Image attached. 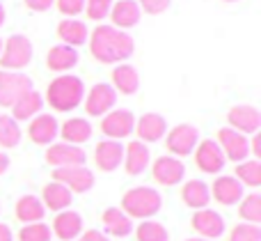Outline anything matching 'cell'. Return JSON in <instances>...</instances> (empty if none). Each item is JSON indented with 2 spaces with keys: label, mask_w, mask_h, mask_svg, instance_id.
<instances>
[{
  "label": "cell",
  "mask_w": 261,
  "mask_h": 241,
  "mask_svg": "<svg viewBox=\"0 0 261 241\" xmlns=\"http://www.w3.org/2000/svg\"><path fill=\"white\" fill-rule=\"evenodd\" d=\"M110 7H113V0H85V12L94 21H101V18L108 16Z\"/></svg>",
  "instance_id": "cell-38"
},
{
  "label": "cell",
  "mask_w": 261,
  "mask_h": 241,
  "mask_svg": "<svg viewBox=\"0 0 261 241\" xmlns=\"http://www.w3.org/2000/svg\"><path fill=\"white\" fill-rule=\"evenodd\" d=\"M25 5L32 9V12H46L55 5V0H25Z\"/></svg>",
  "instance_id": "cell-41"
},
{
  "label": "cell",
  "mask_w": 261,
  "mask_h": 241,
  "mask_svg": "<svg viewBox=\"0 0 261 241\" xmlns=\"http://www.w3.org/2000/svg\"><path fill=\"white\" fill-rule=\"evenodd\" d=\"M135 133L140 142H158L161 138H165L167 122L158 113H144L140 119H135Z\"/></svg>",
  "instance_id": "cell-20"
},
{
  "label": "cell",
  "mask_w": 261,
  "mask_h": 241,
  "mask_svg": "<svg viewBox=\"0 0 261 241\" xmlns=\"http://www.w3.org/2000/svg\"><path fill=\"white\" fill-rule=\"evenodd\" d=\"M190 225H193V230L202 239L216 241L218 237H222V234H225V219H222L216 209H208V207H206V209H197V211H195L193 219H190Z\"/></svg>",
  "instance_id": "cell-13"
},
{
  "label": "cell",
  "mask_w": 261,
  "mask_h": 241,
  "mask_svg": "<svg viewBox=\"0 0 261 241\" xmlns=\"http://www.w3.org/2000/svg\"><path fill=\"white\" fill-rule=\"evenodd\" d=\"M103 225H106V230L117 239H124L133 232V221H130L119 207H108V209L103 211Z\"/></svg>",
  "instance_id": "cell-30"
},
{
  "label": "cell",
  "mask_w": 261,
  "mask_h": 241,
  "mask_svg": "<svg viewBox=\"0 0 261 241\" xmlns=\"http://www.w3.org/2000/svg\"><path fill=\"white\" fill-rule=\"evenodd\" d=\"M41 108H44V99H41V94L37 90H30L12 106V117L16 119V122L32 119L41 113Z\"/></svg>",
  "instance_id": "cell-28"
},
{
  "label": "cell",
  "mask_w": 261,
  "mask_h": 241,
  "mask_svg": "<svg viewBox=\"0 0 261 241\" xmlns=\"http://www.w3.org/2000/svg\"><path fill=\"white\" fill-rule=\"evenodd\" d=\"M225 154H222L220 145L216 140H202L195 147V163L202 173L206 175H218L222 168H225Z\"/></svg>",
  "instance_id": "cell-12"
},
{
  "label": "cell",
  "mask_w": 261,
  "mask_h": 241,
  "mask_svg": "<svg viewBox=\"0 0 261 241\" xmlns=\"http://www.w3.org/2000/svg\"><path fill=\"white\" fill-rule=\"evenodd\" d=\"M151 175L158 184H163V186H176V184H181L186 177V165H184V161L176 159V156L165 154V156H158V159L153 161Z\"/></svg>",
  "instance_id": "cell-11"
},
{
  "label": "cell",
  "mask_w": 261,
  "mask_h": 241,
  "mask_svg": "<svg viewBox=\"0 0 261 241\" xmlns=\"http://www.w3.org/2000/svg\"><path fill=\"white\" fill-rule=\"evenodd\" d=\"M90 51L94 55V60H99L101 64H115L124 62L133 55L135 41L128 32L117 30L113 26H96L94 32L90 37Z\"/></svg>",
  "instance_id": "cell-1"
},
{
  "label": "cell",
  "mask_w": 261,
  "mask_h": 241,
  "mask_svg": "<svg viewBox=\"0 0 261 241\" xmlns=\"http://www.w3.org/2000/svg\"><path fill=\"white\" fill-rule=\"evenodd\" d=\"M181 200L190 207V209H206L208 202H211V191H208V184L202 179H190L184 184L181 188Z\"/></svg>",
  "instance_id": "cell-24"
},
{
  "label": "cell",
  "mask_w": 261,
  "mask_h": 241,
  "mask_svg": "<svg viewBox=\"0 0 261 241\" xmlns=\"http://www.w3.org/2000/svg\"><path fill=\"white\" fill-rule=\"evenodd\" d=\"M46 161L55 168H69V165H85L87 154L83 147L69 145V142H53L46 150Z\"/></svg>",
  "instance_id": "cell-14"
},
{
  "label": "cell",
  "mask_w": 261,
  "mask_h": 241,
  "mask_svg": "<svg viewBox=\"0 0 261 241\" xmlns=\"http://www.w3.org/2000/svg\"><path fill=\"white\" fill-rule=\"evenodd\" d=\"M55 5L64 16H78L85 9V0H55Z\"/></svg>",
  "instance_id": "cell-40"
},
{
  "label": "cell",
  "mask_w": 261,
  "mask_h": 241,
  "mask_svg": "<svg viewBox=\"0 0 261 241\" xmlns=\"http://www.w3.org/2000/svg\"><path fill=\"white\" fill-rule=\"evenodd\" d=\"M140 14H142V9L138 7L135 0H119L110 7V18L115 23L113 28L126 32V28H133L140 23Z\"/></svg>",
  "instance_id": "cell-22"
},
{
  "label": "cell",
  "mask_w": 261,
  "mask_h": 241,
  "mask_svg": "<svg viewBox=\"0 0 261 241\" xmlns=\"http://www.w3.org/2000/svg\"><path fill=\"white\" fill-rule=\"evenodd\" d=\"M53 182L67 186L71 193H87L94 186V173L85 165H69V168H55Z\"/></svg>",
  "instance_id": "cell-7"
},
{
  "label": "cell",
  "mask_w": 261,
  "mask_h": 241,
  "mask_svg": "<svg viewBox=\"0 0 261 241\" xmlns=\"http://www.w3.org/2000/svg\"><path fill=\"white\" fill-rule=\"evenodd\" d=\"M30 90H32L30 76L0 69V106H3V108H12V106Z\"/></svg>",
  "instance_id": "cell-5"
},
{
  "label": "cell",
  "mask_w": 261,
  "mask_h": 241,
  "mask_svg": "<svg viewBox=\"0 0 261 241\" xmlns=\"http://www.w3.org/2000/svg\"><path fill=\"white\" fill-rule=\"evenodd\" d=\"M21 142V129L12 115H0V147L12 150Z\"/></svg>",
  "instance_id": "cell-32"
},
{
  "label": "cell",
  "mask_w": 261,
  "mask_h": 241,
  "mask_svg": "<svg viewBox=\"0 0 261 241\" xmlns=\"http://www.w3.org/2000/svg\"><path fill=\"white\" fill-rule=\"evenodd\" d=\"M28 136L35 145H53L55 138L60 136V124L55 119V115L39 113L37 117H32L30 127H28Z\"/></svg>",
  "instance_id": "cell-15"
},
{
  "label": "cell",
  "mask_w": 261,
  "mask_h": 241,
  "mask_svg": "<svg viewBox=\"0 0 261 241\" xmlns=\"http://www.w3.org/2000/svg\"><path fill=\"white\" fill-rule=\"evenodd\" d=\"M60 136H62V142L81 147L83 142H87L92 138V124L83 117H71L60 127Z\"/></svg>",
  "instance_id": "cell-27"
},
{
  "label": "cell",
  "mask_w": 261,
  "mask_h": 241,
  "mask_svg": "<svg viewBox=\"0 0 261 241\" xmlns=\"http://www.w3.org/2000/svg\"><path fill=\"white\" fill-rule=\"evenodd\" d=\"M227 119H229V129L243 133V136L257 133L261 129V113L254 106H248V104L234 106V108L229 110V115H227Z\"/></svg>",
  "instance_id": "cell-17"
},
{
  "label": "cell",
  "mask_w": 261,
  "mask_h": 241,
  "mask_svg": "<svg viewBox=\"0 0 261 241\" xmlns=\"http://www.w3.org/2000/svg\"><path fill=\"white\" fill-rule=\"evenodd\" d=\"M83 99H85V83L76 74H62L53 78L46 90V104L60 113L76 110L83 104Z\"/></svg>",
  "instance_id": "cell-2"
},
{
  "label": "cell",
  "mask_w": 261,
  "mask_h": 241,
  "mask_svg": "<svg viewBox=\"0 0 261 241\" xmlns=\"http://www.w3.org/2000/svg\"><path fill=\"white\" fill-rule=\"evenodd\" d=\"M5 18H7V14H5V7H3V5H0V28H3Z\"/></svg>",
  "instance_id": "cell-46"
},
{
  "label": "cell",
  "mask_w": 261,
  "mask_h": 241,
  "mask_svg": "<svg viewBox=\"0 0 261 241\" xmlns=\"http://www.w3.org/2000/svg\"><path fill=\"white\" fill-rule=\"evenodd\" d=\"M0 241H14V234H12V228L5 223H0Z\"/></svg>",
  "instance_id": "cell-44"
},
{
  "label": "cell",
  "mask_w": 261,
  "mask_h": 241,
  "mask_svg": "<svg viewBox=\"0 0 261 241\" xmlns=\"http://www.w3.org/2000/svg\"><path fill=\"white\" fill-rule=\"evenodd\" d=\"M218 145H220L225 159L234 161V163H243L250 156V140L243 136V133L234 131V129H225L222 127L218 131Z\"/></svg>",
  "instance_id": "cell-9"
},
{
  "label": "cell",
  "mask_w": 261,
  "mask_h": 241,
  "mask_svg": "<svg viewBox=\"0 0 261 241\" xmlns=\"http://www.w3.org/2000/svg\"><path fill=\"white\" fill-rule=\"evenodd\" d=\"M83 104H85V110L90 117H103L117 104V92L110 83H96V85H92L90 92H85Z\"/></svg>",
  "instance_id": "cell-6"
},
{
  "label": "cell",
  "mask_w": 261,
  "mask_h": 241,
  "mask_svg": "<svg viewBox=\"0 0 261 241\" xmlns=\"http://www.w3.org/2000/svg\"><path fill=\"white\" fill-rule=\"evenodd\" d=\"M186 241H211V239H202V237H195V239H186Z\"/></svg>",
  "instance_id": "cell-47"
},
{
  "label": "cell",
  "mask_w": 261,
  "mask_h": 241,
  "mask_svg": "<svg viewBox=\"0 0 261 241\" xmlns=\"http://www.w3.org/2000/svg\"><path fill=\"white\" fill-rule=\"evenodd\" d=\"M250 154H254L257 156V161H259V156H261V133H252V140H250Z\"/></svg>",
  "instance_id": "cell-43"
},
{
  "label": "cell",
  "mask_w": 261,
  "mask_h": 241,
  "mask_svg": "<svg viewBox=\"0 0 261 241\" xmlns=\"http://www.w3.org/2000/svg\"><path fill=\"white\" fill-rule=\"evenodd\" d=\"M239 216L245 223H252V225L261 223V196L259 193L243 196V200H241V205H239Z\"/></svg>",
  "instance_id": "cell-35"
},
{
  "label": "cell",
  "mask_w": 261,
  "mask_h": 241,
  "mask_svg": "<svg viewBox=\"0 0 261 241\" xmlns=\"http://www.w3.org/2000/svg\"><path fill=\"white\" fill-rule=\"evenodd\" d=\"M50 239H53L50 225H46L44 221L23 225L21 232H18V241H50Z\"/></svg>",
  "instance_id": "cell-36"
},
{
  "label": "cell",
  "mask_w": 261,
  "mask_h": 241,
  "mask_svg": "<svg viewBox=\"0 0 261 241\" xmlns=\"http://www.w3.org/2000/svg\"><path fill=\"white\" fill-rule=\"evenodd\" d=\"M163 207V198L156 188L151 186H135L130 191L124 193L122 198V207L119 209L128 216L130 221L140 219V221H149L151 216H156Z\"/></svg>",
  "instance_id": "cell-3"
},
{
  "label": "cell",
  "mask_w": 261,
  "mask_h": 241,
  "mask_svg": "<svg viewBox=\"0 0 261 241\" xmlns=\"http://www.w3.org/2000/svg\"><path fill=\"white\" fill-rule=\"evenodd\" d=\"M135 239L138 241H170V232L158 221H142L135 228Z\"/></svg>",
  "instance_id": "cell-34"
},
{
  "label": "cell",
  "mask_w": 261,
  "mask_h": 241,
  "mask_svg": "<svg viewBox=\"0 0 261 241\" xmlns=\"http://www.w3.org/2000/svg\"><path fill=\"white\" fill-rule=\"evenodd\" d=\"M58 37L62 39V44L76 49V46H83L87 41L90 30H87V26L83 21H78V18H64L58 26Z\"/></svg>",
  "instance_id": "cell-26"
},
{
  "label": "cell",
  "mask_w": 261,
  "mask_h": 241,
  "mask_svg": "<svg viewBox=\"0 0 261 241\" xmlns=\"http://www.w3.org/2000/svg\"><path fill=\"white\" fill-rule=\"evenodd\" d=\"M0 53H3V39H0Z\"/></svg>",
  "instance_id": "cell-48"
},
{
  "label": "cell",
  "mask_w": 261,
  "mask_h": 241,
  "mask_svg": "<svg viewBox=\"0 0 261 241\" xmlns=\"http://www.w3.org/2000/svg\"><path fill=\"white\" fill-rule=\"evenodd\" d=\"M78 60H81V55H78L76 49H71V46L67 44H58L53 46V49L48 51V55H46V64H48L50 71H71L73 67L78 64Z\"/></svg>",
  "instance_id": "cell-23"
},
{
  "label": "cell",
  "mask_w": 261,
  "mask_h": 241,
  "mask_svg": "<svg viewBox=\"0 0 261 241\" xmlns=\"http://www.w3.org/2000/svg\"><path fill=\"white\" fill-rule=\"evenodd\" d=\"M44 214H46V207L41 202V198L37 196H21L16 200V219L21 223H39L44 221Z\"/></svg>",
  "instance_id": "cell-29"
},
{
  "label": "cell",
  "mask_w": 261,
  "mask_h": 241,
  "mask_svg": "<svg viewBox=\"0 0 261 241\" xmlns=\"http://www.w3.org/2000/svg\"><path fill=\"white\" fill-rule=\"evenodd\" d=\"M138 3V7L140 9H144L147 14H163V12H167L170 9V3L172 0H135Z\"/></svg>",
  "instance_id": "cell-39"
},
{
  "label": "cell",
  "mask_w": 261,
  "mask_h": 241,
  "mask_svg": "<svg viewBox=\"0 0 261 241\" xmlns=\"http://www.w3.org/2000/svg\"><path fill=\"white\" fill-rule=\"evenodd\" d=\"M50 232L60 241H73L83 234V216L73 209H64L55 216Z\"/></svg>",
  "instance_id": "cell-19"
},
{
  "label": "cell",
  "mask_w": 261,
  "mask_h": 241,
  "mask_svg": "<svg viewBox=\"0 0 261 241\" xmlns=\"http://www.w3.org/2000/svg\"><path fill=\"white\" fill-rule=\"evenodd\" d=\"M76 241H110V239L106 237L103 232H99V230H87V232H83Z\"/></svg>",
  "instance_id": "cell-42"
},
{
  "label": "cell",
  "mask_w": 261,
  "mask_h": 241,
  "mask_svg": "<svg viewBox=\"0 0 261 241\" xmlns=\"http://www.w3.org/2000/svg\"><path fill=\"white\" fill-rule=\"evenodd\" d=\"M94 161H96V165H99V170L113 173V170H117L119 165L124 163V145L119 140H108V138L96 142Z\"/></svg>",
  "instance_id": "cell-18"
},
{
  "label": "cell",
  "mask_w": 261,
  "mask_h": 241,
  "mask_svg": "<svg viewBox=\"0 0 261 241\" xmlns=\"http://www.w3.org/2000/svg\"><path fill=\"white\" fill-rule=\"evenodd\" d=\"M113 87L122 94H135L140 87V74L133 64H117L113 71Z\"/></svg>",
  "instance_id": "cell-31"
},
{
  "label": "cell",
  "mask_w": 261,
  "mask_h": 241,
  "mask_svg": "<svg viewBox=\"0 0 261 241\" xmlns=\"http://www.w3.org/2000/svg\"><path fill=\"white\" fill-rule=\"evenodd\" d=\"M9 163H12V161H9V156L5 154V152H0V175H5L9 170Z\"/></svg>",
  "instance_id": "cell-45"
},
{
  "label": "cell",
  "mask_w": 261,
  "mask_h": 241,
  "mask_svg": "<svg viewBox=\"0 0 261 241\" xmlns=\"http://www.w3.org/2000/svg\"><path fill=\"white\" fill-rule=\"evenodd\" d=\"M225 3H236V0H225Z\"/></svg>",
  "instance_id": "cell-49"
},
{
  "label": "cell",
  "mask_w": 261,
  "mask_h": 241,
  "mask_svg": "<svg viewBox=\"0 0 261 241\" xmlns=\"http://www.w3.org/2000/svg\"><path fill=\"white\" fill-rule=\"evenodd\" d=\"M167 142V150H170V156H188L195 152L199 142V131L193 127V124H176L165 138Z\"/></svg>",
  "instance_id": "cell-8"
},
{
  "label": "cell",
  "mask_w": 261,
  "mask_h": 241,
  "mask_svg": "<svg viewBox=\"0 0 261 241\" xmlns=\"http://www.w3.org/2000/svg\"><path fill=\"white\" fill-rule=\"evenodd\" d=\"M41 202H44L46 209L58 211V214H60V211H64V209H69V207H71L73 193L69 191L67 186H62V184L50 182V184H46V186H44V193H41Z\"/></svg>",
  "instance_id": "cell-25"
},
{
  "label": "cell",
  "mask_w": 261,
  "mask_h": 241,
  "mask_svg": "<svg viewBox=\"0 0 261 241\" xmlns=\"http://www.w3.org/2000/svg\"><path fill=\"white\" fill-rule=\"evenodd\" d=\"M149 161H151V154H149V147L144 142L133 140L124 147V168L130 177L142 175L149 168Z\"/></svg>",
  "instance_id": "cell-21"
},
{
  "label": "cell",
  "mask_w": 261,
  "mask_h": 241,
  "mask_svg": "<svg viewBox=\"0 0 261 241\" xmlns=\"http://www.w3.org/2000/svg\"><path fill=\"white\" fill-rule=\"evenodd\" d=\"M133 129H135V115L126 108L110 110L101 119V131H103V136L108 140H122V138L133 133Z\"/></svg>",
  "instance_id": "cell-10"
},
{
  "label": "cell",
  "mask_w": 261,
  "mask_h": 241,
  "mask_svg": "<svg viewBox=\"0 0 261 241\" xmlns=\"http://www.w3.org/2000/svg\"><path fill=\"white\" fill-rule=\"evenodd\" d=\"M229 241H261V228L252 223H239L231 230Z\"/></svg>",
  "instance_id": "cell-37"
},
{
  "label": "cell",
  "mask_w": 261,
  "mask_h": 241,
  "mask_svg": "<svg viewBox=\"0 0 261 241\" xmlns=\"http://www.w3.org/2000/svg\"><path fill=\"white\" fill-rule=\"evenodd\" d=\"M32 60V41L23 35H12L3 44V53H0V64L5 71H18L25 69Z\"/></svg>",
  "instance_id": "cell-4"
},
{
  "label": "cell",
  "mask_w": 261,
  "mask_h": 241,
  "mask_svg": "<svg viewBox=\"0 0 261 241\" xmlns=\"http://www.w3.org/2000/svg\"><path fill=\"white\" fill-rule=\"evenodd\" d=\"M211 191V198H216V202L225 207H231V205H239L243 200V184L234 177V175H220L216 182L208 186Z\"/></svg>",
  "instance_id": "cell-16"
},
{
  "label": "cell",
  "mask_w": 261,
  "mask_h": 241,
  "mask_svg": "<svg viewBox=\"0 0 261 241\" xmlns=\"http://www.w3.org/2000/svg\"><path fill=\"white\" fill-rule=\"evenodd\" d=\"M236 179H239L243 186H252L257 188L261 186V161L252 159V161H243V163L236 165Z\"/></svg>",
  "instance_id": "cell-33"
}]
</instances>
